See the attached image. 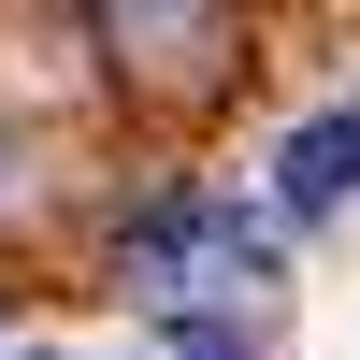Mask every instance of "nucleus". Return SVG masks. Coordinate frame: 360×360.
<instances>
[{"instance_id": "1", "label": "nucleus", "mask_w": 360, "mask_h": 360, "mask_svg": "<svg viewBox=\"0 0 360 360\" xmlns=\"http://www.w3.org/2000/svg\"><path fill=\"white\" fill-rule=\"evenodd\" d=\"M115 274H130L144 317H259V288H274V231H259L245 202L188 188V202H159V217L130 231Z\"/></svg>"}, {"instance_id": "4", "label": "nucleus", "mask_w": 360, "mask_h": 360, "mask_svg": "<svg viewBox=\"0 0 360 360\" xmlns=\"http://www.w3.org/2000/svg\"><path fill=\"white\" fill-rule=\"evenodd\" d=\"M0 360H72V346H0Z\"/></svg>"}, {"instance_id": "5", "label": "nucleus", "mask_w": 360, "mask_h": 360, "mask_svg": "<svg viewBox=\"0 0 360 360\" xmlns=\"http://www.w3.org/2000/svg\"><path fill=\"white\" fill-rule=\"evenodd\" d=\"M101 15H130V0H101Z\"/></svg>"}, {"instance_id": "2", "label": "nucleus", "mask_w": 360, "mask_h": 360, "mask_svg": "<svg viewBox=\"0 0 360 360\" xmlns=\"http://www.w3.org/2000/svg\"><path fill=\"white\" fill-rule=\"evenodd\" d=\"M274 202H288V217H346V202H360V101L303 115V130L274 144Z\"/></svg>"}, {"instance_id": "3", "label": "nucleus", "mask_w": 360, "mask_h": 360, "mask_svg": "<svg viewBox=\"0 0 360 360\" xmlns=\"http://www.w3.org/2000/svg\"><path fill=\"white\" fill-rule=\"evenodd\" d=\"M159 360H245V317H159Z\"/></svg>"}]
</instances>
